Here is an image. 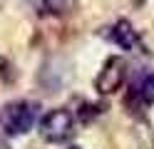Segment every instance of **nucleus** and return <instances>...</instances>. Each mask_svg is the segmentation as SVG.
I'll use <instances>...</instances> for the list:
<instances>
[{
	"label": "nucleus",
	"mask_w": 154,
	"mask_h": 149,
	"mask_svg": "<svg viewBox=\"0 0 154 149\" xmlns=\"http://www.w3.org/2000/svg\"><path fill=\"white\" fill-rule=\"evenodd\" d=\"M124 79H127V62L122 57H107L100 75L94 77V89L100 95H112L124 85Z\"/></svg>",
	"instance_id": "3"
},
{
	"label": "nucleus",
	"mask_w": 154,
	"mask_h": 149,
	"mask_svg": "<svg viewBox=\"0 0 154 149\" xmlns=\"http://www.w3.org/2000/svg\"><path fill=\"white\" fill-rule=\"evenodd\" d=\"M37 117V104L20 99V102H10L5 104V109L0 112V127L5 129V134L10 137H20L27 129H32Z\"/></svg>",
	"instance_id": "1"
},
{
	"label": "nucleus",
	"mask_w": 154,
	"mask_h": 149,
	"mask_svg": "<svg viewBox=\"0 0 154 149\" xmlns=\"http://www.w3.org/2000/svg\"><path fill=\"white\" fill-rule=\"evenodd\" d=\"M134 95H137V99L142 104H154V72L142 79L139 87L134 89Z\"/></svg>",
	"instance_id": "5"
},
{
	"label": "nucleus",
	"mask_w": 154,
	"mask_h": 149,
	"mask_svg": "<svg viewBox=\"0 0 154 149\" xmlns=\"http://www.w3.org/2000/svg\"><path fill=\"white\" fill-rule=\"evenodd\" d=\"M109 40L114 45H119L122 50H139L142 47V40H139L137 30L132 27L129 20H117L109 27Z\"/></svg>",
	"instance_id": "4"
},
{
	"label": "nucleus",
	"mask_w": 154,
	"mask_h": 149,
	"mask_svg": "<svg viewBox=\"0 0 154 149\" xmlns=\"http://www.w3.org/2000/svg\"><path fill=\"white\" fill-rule=\"evenodd\" d=\"M75 132V117L70 109L65 107H57L50 109L42 119H40V137L50 144H62L72 137Z\"/></svg>",
	"instance_id": "2"
},
{
	"label": "nucleus",
	"mask_w": 154,
	"mask_h": 149,
	"mask_svg": "<svg viewBox=\"0 0 154 149\" xmlns=\"http://www.w3.org/2000/svg\"><path fill=\"white\" fill-rule=\"evenodd\" d=\"M70 149H80V147H70Z\"/></svg>",
	"instance_id": "6"
}]
</instances>
